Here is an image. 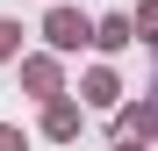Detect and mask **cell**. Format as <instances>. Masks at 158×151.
<instances>
[{
	"mask_svg": "<svg viewBox=\"0 0 158 151\" xmlns=\"http://www.w3.org/2000/svg\"><path fill=\"white\" fill-rule=\"evenodd\" d=\"M22 94L29 101H50V94H65V65H58V50H22Z\"/></svg>",
	"mask_w": 158,
	"mask_h": 151,
	"instance_id": "7a4b0ae2",
	"label": "cell"
},
{
	"mask_svg": "<svg viewBox=\"0 0 158 151\" xmlns=\"http://www.w3.org/2000/svg\"><path fill=\"white\" fill-rule=\"evenodd\" d=\"M122 101V79H115V65H94L86 79H79V108H115Z\"/></svg>",
	"mask_w": 158,
	"mask_h": 151,
	"instance_id": "5b68a950",
	"label": "cell"
},
{
	"mask_svg": "<svg viewBox=\"0 0 158 151\" xmlns=\"http://www.w3.org/2000/svg\"><path fill=\"white\" fill-rule=\"evenodd\" d=\"M36 122H43V137H50V144H72L79 130H86V108H79V101H72V94H50Z\"/></svg>",
	"mask_w": 158,
	"mask_h": 151,
	"instance_id": "3957f363",
	"label": "cell"
},
{
	"mask_svg": "<svg viewBox=\"0 0 158 151\" xmlns=\"http://www.w3.org/2000/svg\"><path fill=\"white\" fill-rule=\"evenodd\" d=\"M129 22H137V36L158 43V0H137V15H129Z\"/></svg>",
	"mask_w": 158,
	"mask_h": 151,
	"instance_id": "ba28073f",
	"label": "cell"
},
{
	"mask_svg": "<svg viewBox=\"0 0 158 151\" xmlns=\"http://www.w3.org/2000/svg\"><path fill=\"white\" fill-rule=\"evenodd\" d=\"M115 151H144V144H137V137H115Z\"/></svg>",
	"mask_w": 158,
	"mask_h": 151,
	"instance_id": "30bf717a",
	"label": "cell"
},
{
	"mask_svg": "<svg viewBox=\"0 0 158 151\" xmlns=\"http://www.w3.org/2000/svg\"><path fill=\"white\" fill-rule=\"evenodd\" d=\"M115 137H137V144L158 137V94H144V101H115Z\"/></svg>",
	"mask_w": 158,
	"mask_h": 151,
	"instance_id": "277c9868",
	"label": "cell"
},
{
	"mask_svg": "<svg viewBox=\"0 0 158 151\" xmlns=\"http://www.w3.org/2000/svg\"><path fill=\"white\" fill-rule=\"evenodd\" d=\"M129 43H137V22H129V15H101L94 22V50L115 58V50H129Z\"/></svg>",
	"mask_w": 158,
	"mask_h": 151,
	"instance_id": "8992f818",
	"label": "cell"
},
{
	"mask_svg": "<svg viewBox=\"0 0 158 151\" xmlns=\"http://www.w3.org/2000/svg\"><path fill=\"white\" fill-rule=\"evenodd\" d=\"M0 151H29V137H22L15 122H0Z\"/></svg>",
	"mask_w": 158,
	"mask_h": 151,
	"instance_id": "9c48e42d",
	"label": "cell"
},
{
	"mask_svg": "<svg viewBox=\"0 0 158 151\" xmlns=\"http://www.w3.org/2000/svg\"><path fill=\"white\" fill-rule=\"evenodd\" d=\"M58 58H72V50H86L94 43V15H79V7H65V0H50V15H43V29H36Z\"/></svg>",
	"mask_w": 158,
	"mask_h": 151,
	"instance_id": "6da1fadb",
	"label": "cell"
},
{
	"mask_svg": "<svg viewBox=\"0 0 158 151\" xmlns=\"http://www.w3.org/2000/svg\"><path fill=\"white\" fill-rule=\"evenodd\" d=\"M15 58H22V22L0 15V65H15Z\"/></svg>",
	"mask_w": 158,
	"mask_h": 151,
	"instance_id": "52a82bcc",
	"label": "cell"
}]
</instances>
